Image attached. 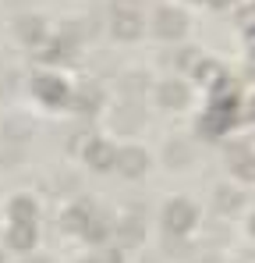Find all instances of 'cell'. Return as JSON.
Masks as SVG:
<instances>
[{"instance_id": "6da1fadb", "label": "cell", "mask_w": 255, "mask_h": 263, "mask_svg": "<svg viewBox=\"0 0 255 263\" xmlns=\"http://www.w3.org/2000/svg\"><path fill=\"white\" fill-rule=\"evenodd\" d=\"M170 231H188L192 224H195V210H192V203H184V199H177V203H170L167 214H163Z\"/></svg>"}, {"instance_id": "7a4b0ae2", "label": "cell", "mask_w": 255, "mask_h": 263, "mask_svg": "<svg viewBox=\"0 0 255 263\" xmlns=\"http://www.w3.org/2000/svg\"><path fill=\"white\" fill-rule=\"evenodd\" d=\"M114 164L121 167V175L135 178V175H142V171L149 167V157H145L142 149H121V153H114Z\"/></svg>"}, {"instance_id": "3957f363", "label": "cell", "mask_w": 255, "mask_h": 263, "mask_svg": "<svg viewBox=\"0 0 255 263\" xmlns=\"http://www.w3.org/2000/svg\"><path fill=\"white\" fill-rule=\"evenodd\" d=\"M114 32L121 40H135L142 32V14L138 11H114Z\"/></svg>"}, {"instance_id": "277c9868", "label": "cell", "mask_w": 255, "mask_h": 263, "mask_svg": "<svg viewBox=\"0 0 255 263\" xmlns=\"http://www.w3.org/2000/svg\"><path fill=\"white\" fill-rule=\"evenodd\" d=\"M156 32H160L163 40L181 36V32H184V14H181V11H170V7H163V11L156 14Z\"/></svg>"}, {"instance_id": "5b68a950", "label": "cell", "mask_w": 255, "mask_h": 263, "mask_svg": "<svg viewBox=\"0 0 255 263\" xmlns=\"http://www.w3.org/2000/svg\"><path fill=\"white\" fill-rule=\"evenodd\" d=\"M85 160H89V167H96V171H110V167H114V149H110L107 142H89V146H85Z\"/></svg>"}, {"instance_id": "8992f818", "label": "cell", "mask_w": 255, "mask_h": 263, "mask_svg": "<svg viewBox=\"0 0 255 263\" xmlns=\"http://www.w3.org/2000/svg\"><path fill=\"white\" fill-rule=\"evenodd\" d=\"M160 103H163L167 110H174V107H184V103H188V89L181 86V82H167V86L160 89Z\"/></svg>"}, {"instance_id": "52a82bcc", "label": "cell", "mask_w": 255, "mask_h": 263, "mask_svg": "<svg viewBox=\"0 0 255 263\" xmlns=\"http://www.w3.org/2000/svg\"><path fill=\"white\" fill-rule=\"evenodd\" d=\"M227 160H230V167H234L241 178H255V157H252V153H245V149H230Z\"/></svg>"}, {"instance_id": "ba28073f", "label": "cell", "mask_w": 255, "mask_h": 263, "mask_svg": "<svg viewBox=\"0 0 255 263\" xmlns=\"http://www.w3.org/2000/svg\"><path fill=\"white\" fill-rule=\"evenodd\" d=\"M11 246L14 249H32L36 246V228L32 224H14L11 228Z\"/></svg>"}, {"instance_id": "9c48e42d", "label": "cell", "mask_w": 255, "mask_h": 263, "mask_svg": "<svg viewBox=\"0 0 255 263\" xmlns=\"http://www.w3.org/2000/svg\"><path fill=\"white\" fill-rule=\"evenodd\" d=\"M36 92H39L46 103H60L64 100V86L57 79H36Z\"/></svg>"}, {"instance_id": "30bf717a", "label": "cell", "mask_w": 255, "mask_h": 263, "mask_svg": "<svg viewBox=\"0 0 255 263\" xmlns=\"http://www.w3.org/2000/svg\"><path fill=\"white\" fill-rule=\"evenodd\" d=\"M96 103H99V92H96V89H89V86L75 96V110H78V114H92V110H96Z\"/></svg>"}, {"instance_id": "8fae6325", "label": "cell", "mask_w": 255, "mask_h": 263, "mask_svg": "<svg viewBox=\"0 0 255 263\" xmlns=\"http://www.w3.org/2000/svg\"><path fill=\"white\" fill-rule=\"evenodd\" d=\"M18 36L29 40V43H36V40L42 36V22L39 18H22V22H18Z\"/></svg>"}, {"instance_id": "7c38bea8", "label": "cell", "mask_w": 255, "mask_h": 263, "mask_svg": "<svg viewBox=\"0 0 255 263\" xmlns=\"http://www.w3.org/2000/svg\"><path fill=\"white\" fill-rule=\"evenodd\" d=\"M11 214H14V224H32V217H36V206H32L29 199H14Z\"/></svg>"}, {"instance_id": "4fadbf2b", "label": "cell", "mask_w": 255, "mask_h": 263, "mask_svg": "<svg viewBox=\"0 0 255 263\" xmlns=\"http://www.w3.org/2000/svg\"><path fill=\"white\" fill-rule=\"evenodd\" d=\"M238 203H241L238 192H230V189H220V192H216V206H220V210H238Z\"/></svg>"}, {"instance_id": "5bb4252c", "label": "cell", "mask_w": 255, "mask_h": 263, "mask_svg": "<svg viewBox=\"0 0 255 263\" xmlns=\"http://www.w3.org/2000/svg\"><path fill=\"white\" fill-rule=\"evenodd\" d=\"M42 57H46V61H60V57H68V43H53Z\"/></svg>"}, {"instance_id": "9a60e30c", "label": "cell", "mask_w": 255, "mask_h": 263, "mask_svg": "<svg viewBox=\"0 0 255 263\" xmlns=\"http://www.w3.org/2000/svg\"><path fill=\"white\" fill-rule=\"evenodd\" d=\"M170 164H184V160H188V149H184V146H177V149H174V146H170Z\"/></svg>"}, {"instance_id": "2e32d148", "label": "cell", "mask_w": 255, "mask_h": 263, "mask_svg": "<svg viewBox=\"0 0 255 263\" xmlns=\"http://www.w3.org/2000/svg\"><path fill=\"white\" fill-rule=\"evenodd\" d=\"M248 40H252V46H255V29H252V32H248Z\"/></svg>"}, {"instance_id": "e0dca14e", "label": "cell", "mask_w": 255, "mask_h": 263, "mask_svg": "<svg viewBox=\"0 0 255 263\" xmlns=\"http://www.w3.org/2000/svg\"><path fill=\"white\" fill-rule=\"evenodd\" d=\"M213 4H227V0H213Z\"/></svg>"}]
</instances>
